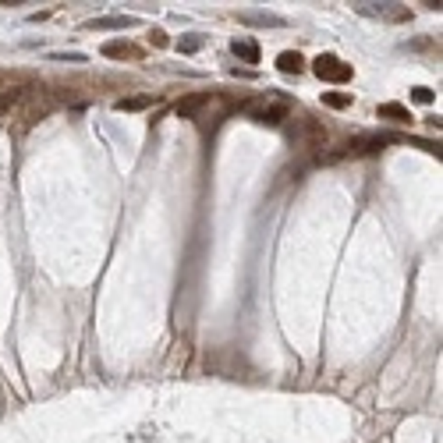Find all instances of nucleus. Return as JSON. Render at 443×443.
<instances>
[{"instance_id":"1","label":"nucleus","mask_w":443,"mask_h":443,"mask_svg":"<svg viewBox=\"0 0 443 443\" xmlns=\"http://www.w3.org/2000/svg\"><path fill=\"white\" fill-rule=\"evenodd\" d=\"M245 114L252 121H259V124H280V121H287L291 107H287L284 99H263V103H248Z\"/></svg>"},{"instance_id":"2","label":"nucleus","mask_w":443,"mask_h":443,"mask_svg":"<svg viewBox=\"0 0 443 443\" xmlns=\"http://www.w3.org/2000/svg\"><path fill=\"white\" fill-rule=\"evenodd\" d=\"M315 75L326 78V82H348L351 78V64H344V60L333 57V53H320V57H315Z\"/></svg>"},{"instance_id":"3","label":"nucleus","mask_w":443,"mask_h":443,"mask_svg":"<svg viewBox=\"0 0 443 443\" xmlns=\"http://www.w3.org/2000/svg\"><path fill=\"white\" fill-rule=\"evenodd\" d=\"M362 14H376V18H387V22H405L408 11L400 4H355Z\"/></svg>"},{"instance_id":"4","label":"nucleus","mask_w":443,"mask_h":443,"mask_svg":"<svg viewBox=\"0 0 443 443\" xmlns=\"http://www.w3.org/2000/svg\"><path fill=\"white\" fill-rule=\"evenodd\" d=\"M209 99H213V93H199V96H188V99H181L178 103V114L181 117H195L202 107H209Z\"/></svg>"},{"instance_id":"5","label":"nucleus","mask_w":443,"mask_h":443,"mask_svg":"<svg viewBox=\"0 0 443 443\" xmlns=\"http://www.w3.org/2000/svg\"><path fill=\"white\" fill-rule=\"evenodd\" d=\"M277 68H280V71H287V75H298V71H302V57L287 50V53H280V57H277Z\"/></svg>"},{"instance_id":"6","label":"nucleus","mask_w":443,"mask_h":443,"mask_svg":"<svg viewBox=\"0 0 443 443\" xmlns=\"http://www.w3.org/2000/svg\"><path fill=\"white\" fill-rule=\"evenodd\" d=\"M235 53H238L241 60H248V64H256V60H259V50H256V43H245V39H241V43H235Z\"/></svg>"},{"instance_id":"7","label":"nucleus","mask_w":443,"mask_h":443,"mask_svg":"<svg viewBox=\"0 0 443 443\" xmlns=\"http://www.w3.org/2000/svg\"><path fill=\"white\" fill-rule=\"evenodd\" d=\"M149 103H156L153 96H132V99H121L117 107L121 110H142V107H149Z\"/></svg>"},{"instance_id":"8","label":"nucleus","mask_w":443,"mask_h":443,"mask_svg":"<svg viewBox=\"0 0 443 443\" xmlns=\"http://www.w3.org/2000/svg\"><path fill=\"white\" fill-rule=\"evenodd\" d=\"M103 53H107V57H135L139 50L135 47H124V43H107V47H103Z\"/></svg>"},{"instance_id":"9","label":"nucleus","mask_w":443,"mask_h":443,"mask_svg":"<svg viewBox=\"0 0 443 443\" xmlns=\"http://www.w3.org/2000/svg\"><path fill=\"white\" fill-rule=\"evenodd\" d=\"M379 117H400V121H411L405 107H397V103H387V107H379Z\"/></svg>"},{"instance_id":"10","label":"nucleus","mask_w":443,"mask_h":443,"mask_svg":"<svg viewBox=\"0 0 443 443\" xmlns=\"http://www.w3.org/2000/svg\"><path fill=\"white\" fill-rule=\"evenodd\" d=\"M323 103H330V107H351V96H341V93H323Z\"/></svg>"},{"instance_id":"11","label":"nucleus","mask_w":443,"mask_h":443,"mask_svg":"<svg viewBox=\"0 0 443 443\" xmlns=\"http://www.w3.org/2000/svg\"><path fill=\"white\" fill-rule=\"evenodd\" d=\"M411 96H415L418 103H429V99H433V93H429V89H422V86H418V89H415Z\"/></svg>"},{"instance_id":"12","label":"nucleus","mask_w":443,"mask_h":443,"mask_svg":"<svg viewBox=\"0 0 443 443\" xmlns=\"http://www.w3.org/2000/svg\"><path fill=\"white\" fill-rule=\"evenodd\" d=\"M199 47H202L199 36H192V39H184V43H181V50H199Z\"/></svg>"}]
</instances>
